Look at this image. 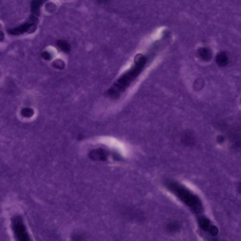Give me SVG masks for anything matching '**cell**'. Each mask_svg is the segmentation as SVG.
<instances>
[{
	"mask_svg": "<svg viewBox=\"0 0 241 241\" xmlns=\"http://www.w3.org/2000/svg\"><path fill=\"white\" fill-rule=\"evenodd\" d=\"M148 61L145 55L141 53L136 55L130 68L118 77L108 90L107 95L114 99L119 98L143 72Z\"/></svg>",
	"mask_w": 241,
	"mask_h": 241,
	"instance_id": "cell-1",
	"label": "cell"
},
{
	"mask_svg": "<svg viewBox=\"0 0 241 241\" xmlns=\"http://www.w3.org/2000/svg\"><path fill=\"white\" fill-rule=\"evenodd\" d=\"M166 188L178 197L184 204L196 213L202 211V205L198 196L194 194L183 185L172 180L165 182Z\"/></svg>",
	"mask_w": 241,
	"mask_h": 241,
	"instance_id": "cell-2",
	"label": "cell"
},
{
	"mask_svg": "<svg viewBox=\"0 0 241 241\" xmlns=\"http://www.w3.org/2000/svg\"><path fill=\"white\" fill-rule=\"evenodd\" d=\"M11 227L17 241H30L29 235L26 230V227L21 217L16 216L12 218Z\"/></svg>",
	"mask_w": 241,
	"mask_h": 241,
	"instance_id": "cell-3",
	"label": "cell"
},
{
	"mask_svg": "<svg viewBox=\"0 0 241 241\" xmlns=\"http://www.w3.org/2000/svg\"><path fill=\"white\" fill-rule=\"evenodd\" d=\"M89 158L97 161H105L108 157V153L106 151L101 149L92 150L88 154Z\"/></svg>",
	"mask_w": 241,
	"mask_h": 241,
	"instance_id": "cell-4",
	"label": "cell"
},
{
	"mask_svg": "<svg viewBox=\"0 0 241 241\" xmlns=\"http://www.w3.org/2000/svg\"><path fill=\"white\" fill-rule=\"evenodd\" d=\"M198 224L200 227L204 231H209L210 227V222L208 219L204 217H201L198 219Z\"/></svg>",
	"mask_w": 241,
	"mask_h": 241,
	"instance_id": "cell-5",
	"label": "cell"
},
{
	"mask_svg": "<svg viewBox=\"0 0 241 241\" xmlns=\"http://www.w3.org/2000/svg\"><path fill=\"white\" fill-rule=\"evenodd\" d=\"M57 45L61 51L65 52H68L70 51V45L64 40H59L57 42Z\"/></svg>",
	"mask_w": 241,
	"mask_h": 241,
	"instance_id": "cell-6",
	"label": "cell"
},
{
	"mask_svg": "<svg viewBox=\"0 0 241 241\" xmlns=\"http://www.w3.org/2000/svg\"><path fill=\"white\" fill-rule=\"evenodd\" d=\"M21 114L24 117L29 118L33 116L34 111L30 108H24L21 111Z\"/></svg>",
	"mask_w": 241,
	"mask_h": 241,
	"instance_id": "cell-7",
	"label": "cell"
},
{
	"mask_svg": "<svg viewBox=\"0 0 241 241\" xmlns=\"http://www.w3.org/2000/svg\"><path fill=\"white\" fill-rule=\"evenodd\" d=\"M180 225L178 224L172 223L168 225L167 226V230L171 233L176 232L180 230Z\"/></svg>",
	"mask_w": 241,
	"mask_h": 241,
	"instance_id": "cell-8",
	"label": "cell"
},
{
	"mask_svg": "<svg viewBox=\"0 0 241 241\" xmlns=\"http://www.w3.org/2000/svg\"><path fill=\"white\" fill-rule=\"evenodd\" d=\"M53 66L59 69H63L65 68V63L62 60H57L53 63Z\"/></svg>",
	"mask_w": 241,
	"mask_h": 241,
	"instance_id": "cell-9",
	"label": "cell"
},
{
	"mask_svg": "<svg viewBox=\"0 0 241 241\" xmlns=\"http://www.w3.org/2000/svg\"><path fill=\"white\" fill-rule=\"evenodd\" d=\"M209 231H210V233H211L212 235L215 236V235L218 234L219 231H218V228L216 226L211 225L210 230H209Z\"/></svg>",
	"mask_w": 241,
	"mask_h": 241,
	"instance_id": "cell-10",
	"label": "cell"
},
{
	"mask_svg": "<svg viewBox=\"0 0 241 241\" xmlns=\"http://www.w3.org/2000/svg\"><path fill=\"white\" fill-rule=\"evenodd\" d=\"M42 57L44 60H49L51 59V55L48 51H44L42 54Z\"/></svg>",
	"mask_w": 241,
	"mask_h": 241,
	"instance_id": "cell-11",
	"label": "cell"
},
{
	"mask_svg": "<svg viewBox=\"0 0 241 241\" xmlns=\"http://www.w3.org/2000/svg\"><path fill=\"white\" fill-rule=\"evenodd\" d=\"M109 0H98V1L100 3H105V2H108Z\"/></svg>",
	"mask_w": 241,
	"mask_h": 241,
	"instance_id": "cell-12",
	"label": "cell"
},
{
	"mask_svg": "<svg viewBox=\"0 0 241 241\" xmlns=\"http://www.w3.org/2000/svg\"><path fill=\"white\" fill-rule=\"evenodd\" d=\"M239 191H240V192H241V185H240V186H239Z\"/></svg>",
	"mask_w": 241,
	"mask_h": 241,
	"instance_id": "cell-13",
	"label": "cell"
}]
</instances>
